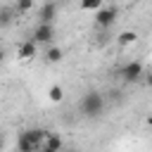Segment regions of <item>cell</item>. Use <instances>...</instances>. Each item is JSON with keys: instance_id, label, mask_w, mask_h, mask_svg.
Here are the masks:
<instances>
[{"instance_id": "cell-1", "label": "cell", "mask_w": 152, "mask_h": 152, "mask_svg": "<svg viewBox=\"0 0 152 152\" xmlns=\"http://www.w3.org/2000/svg\"><path fill=\"white\" fill-rule=\"evenodd\" d=\"M48 131L43 128H31V131H24L19 135V150L21 152H33V150H40L43 147V138H45Z\"/></svg>"}, {"instance_id": "cell-2", "label": "cell", "mask_w": 152, "mask_h": 152, "mask_svg": "<svg viewBox=\"0 0 152 152\" xmlns=\"http://www.w3.org/2000/svg\"><path fill=\"white\" fill-rule=\"evenodd\" d=\"M102 109H104V97H102L97 90H90V93L83 95V100H81V112H83L86 116H97V114H102Z\"/></svg>"}, {"instance_id": "cell-3", "label": "cell", "mask_w": 152, "mask_h": 152, "mask_svg": "<svg viewBox=\"0 0 152 152\" xmlns=\"http://www.w3.org/2000/svg\"><path fill=\"white\" fill-rule=\"evenodd\" d=\"M31 40H36L38 45H50V43H55V24H50V21H38L36 28H33V38H31Z\"/></svg>"}, {"instance_id": "cell-4", "label": "cell", "mask_w": 152, "mask_h": 152, "mask_svg": "<svg viewBox=\"0 0 152 152\" xmlns=\"http://www.w3.org/2000/svg\"><path fill=\"white\" fill-rule=\"evenodd\" d=\"M116 14H119L116 7H104V5H102V7L95 10V24H97L100 28H109V26L116 21Z\"/></svg>"}, {"instance_id": "cell-5", "label": "cell", "mask_w": 152, "mask_h": 152, "mask_svg": "<svg viewBox=\"0 0 152 152\" xmlns=\"http://www.w3.org/2000/svg\"><path fill=\"white\" fill-rule=\"evenodd\" d=\"M142 74H145V69H142L140 62H128V64L121 69V76H124L126 83H135V81H140Z\"/></svg>"}, {"instance_id": "cell-6", "label": "cell", "mask_w": 152, "mask_h": 152, "mask_svg": "<svg viewBox=\"0 0 152 152\" xmlns=\"http://www.w3.org/2000/svg\"><path fill=\"white\" fill-rule=\"evenodd\" d=\"M57 0H45L40 7H38V21H55L57 19Z\"/></svg>"}, {"instance_id": "cell-7", "label": "cell", "mask_w": 152, "mask_h": 152, "mask_svg": "<svg viewBox=\"0 0 152 152\" xmlns=\"http://www.w3.org/2000/svg\"><path fill=\"white\" fill-rule=\"evenodd\" d=\"M36 55H38V43H36V40H24V43H19L17 57H19L21 62H31Z\"/></svg>"}, {"instance_id": "cell-8", "label": "cell", "mask_w": 152, "mask_h": 152, "mask_svg": "<svg viewBox=\"0 0 152 152\" xmlns=\"http://www.w3.org/2000/svg\"><path fill=\"white\" fill-rule=\"evenodd\" d=\"M62 138L57 135V133H45V138H43V147L40 150H45V152H57V150H62Z\"/></svg>"}, {"instance_id": "cell-9", "label": "cell", "mask_w": 152, "mask_h": 152, "mask_svg": "<svg viewBox=\"0 0 152 152\" xmlns=\"http://www.w3.org/2000/svg\"><path fill=\"white\" fill-rule=\"evenodd\" d=\"M62 57H64L62 48L55 45V43H50V48L45 50V62H48V64H57V62H62Z\"/></svg>"}, {"instance_id": "cell-10", "label": "cell", "mask_w": 152, "mask_h": 152, "mask_svg": "<svg viewBox=\"0 0 152 152\" xmlns=\"http://www.w3.org/2000/svg\"><path fill=\"white\" fill-rule=\"evenodd\" d=\"M116 43H119L121 48H131V45L138 43V33H135V31H121V33L116 36Z\"/></svg>"}, {"instance_id": "cell-11", "label": "cell", "mask_w": 152, "mask_h": 152, "mask_svg": "<svg viewBox=\"0 0 152 152\" xmlns=\"http://www.w3.org/2000/svg\"><path fill=\"white\" fill-rule=\"evenodd\" d=\"M14 17H17V10H14V7L0 10V26H10V24L14 21Z\"/></svg>"}, {"instance_id": "cell-12", "label": "cell", "mask_w": 152, "mask_h": 152, "mask_svg": "<svg viewBox=\"0 0 152 152\" xmlns=\"http://www.w3.org/2000/svg\"><path fill=\"white\" fill-rule=\"evenodd\" d=\"M33 7H36V0H17V2H14L17 14H28Z\"/></svg>"}, {"instance_id": "cell-13", "label": "cell", "mask_w": 152, "mask_h": 152, "mask_svg": "<svg viewBox=\"0 0 152 152\" xmlns=\"http://www.w3.org/2000/svg\"><path fill=\"white\" fill-rule=\"evenodd\" d=\"M48 100H50V102H62V100H64V88H62V86H50Z\"/></svg>"}, {"instance_id": "cell-14", "label": "cell", "mask_w": 152, "mask_h": 152, "mask_svg": "<svg viewBox=\"0 0 152 152\" xmlns=\"http://www.w3.org/2000/svg\"><path fill=\"white\" fill-rule=\"evenodd\" d=\"M102 5H104V0H81V10H88V12H95Z\"/></svg>"}, {"instance_id": "cell-15", "label": "cell", "mask_w": 152, "mask_h": 152, "mask_svg": "<svg viewBox=\"0 0 152 152\" xmlns=\"http://www.w3.org/2000/svg\"><path fill=\"white\" fill-rule=\"evenodd\" d=\"M142 76H145V83L152 88V71H147V74H142Z\"/></svg>"}, {"instance_id": "cell-16", "label": "cell", "mask_w": 152, "mask_h": 152, "mask_svg": "<svg viewBox=\"0 0 152 152\" xmlns=\"http://www.w3.org/2000/svg\"><path fill=\"white\" fill-rule=\"evenodd\" d=\"M2 59H5V52H2V50H0V62H2Z\"/></svg>"}, {"instance_id": "cell-17", "label": "cell", "mask_w": 152, "mask_h": 152, "mask_svg": "<svg viewBox=\"0 0 152 152\" xmlns=\"http://www.w3.org/2000/svg\"><path fill=\"white\" fill-rule=\"evenodd\" d=\"M0 145H2V138H0Z\"/></svg>"}, {"instance_id": "cell-18", "label": "cell", "mask_w": 152, "mask_h": 152, "mask_svg": "<svg viewBox=\"0 0 152 152\" xmlns=\"http://www.w3.org/2000/svg\"><path fill=\"white\" fill-rule=\"evenodd\" d=\"M119 2H124V0H119Z\"/></svg>"}]
</instances>
